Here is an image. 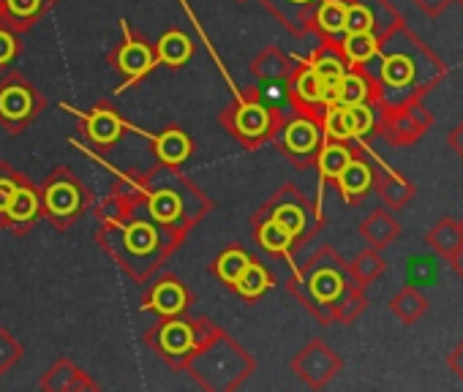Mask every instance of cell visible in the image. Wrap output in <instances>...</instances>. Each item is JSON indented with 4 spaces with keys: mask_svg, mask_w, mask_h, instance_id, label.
Instances as JSON below:
<instances>
[{
    "mask_svg": "<svg viewBox=\"0 0 463 392\" xmlns=\"http://www.w3.org/2000/svg\"><path fill=\"white\" fill-rule=\"evenodd\" d=\"M373 61H379L376 79L382 88L406 96L425 98L447 77V66L420 36L406 28V23H398L379 39Z\"/></svg>",
    "mask_w": 463,
    "mask_h": 392,
    "instance_id": "6da1fadb",
    "label": "cell"
},
{
    "mask_svg": "<svg viewBox=\"0 0 463 392\" xmlns=\"http://www.w3.org/2000/svg\"><path fill=\"white\" fill-rule=\"evenodd\" d=\"M352 286L349 273H346V262L330 248L322 246L300 270V275L289 284L292 294L322 322V324H333V305L338 303V297Z\"/></svg>",
    "mask_w": 463,
    "mask_h": 392,
    "instance_id": "7a4b0ae2",
    "label": "cell"
},
{
    "mask_svg": "<svg viewBox=\"0 0 463 392\" xmlns=\"http://www.w3.org/2000/svg\"><path fill=\"white\" fill-rule=\"evenodd\" d=\"M433 126V112L422 104L420 96H403L398 101L382 98L376 104V134L384 136L392 147L417 145Z\"/></svg>",
    "mask_w": 463,
    "mask_h": 392,
    "instance_id": "3957f363",
    "label": "cell"
},
{
    "mask_svg": "<svg viewBox=\"0 0 463 392\" xmlns=\"http://www.w3.org/2000/svg\"><path fill=\"white\" fill-rule=\"evenodd\" d=\"M88 208H90V191L71 169L58 166L47 177L42 191V216L55 229H69Z\"/></svg>",
    "mask_w": 463,
    "mask_h": 392,
    "instance_id": "277c9868",
    "label": "cell"
},
{
    "mask_svg": "<svg viewBox=\"0 0 463 392\" xmlns=\"http://www.w3.org/2000/svg\"><path fill=\"white\" fill-rule=\"evenodd\" d=\"M221 126H226L238 142H243L246 147H260L262 142L273 139L281 131V115L276 109H270L262 101H241L235 107H229L226 112H221Z\"/></svg>",
    "mask_w": 463,
    "mask_h": 392,
    "instance_id": "5b68a950",
    "label": "cell"
},
{
    "mask_svg": "<svg viewBox=\"0 0 463 392\" xmlns=\"http://www.w3.org/2000/svg\"><path fill=\"white\" fill-rule=\"evenodd\" d=\"M47 107V98L17 71L0 82V126L9 134H23Z\"/></svg>",
    "mask_w": 463,
    "mask_h": 392,
    "instance_id": "8992f818",
    "label": "cell"
},
{
    "mask_svg": "<svg viewBox=\"0 0 463 392\" xmlns=\"http://www.w3.org/2000/svg\"><path fill=\"white\" fill-rule=\"evenodd\" d=\"M292 370L298 373V378L303 384H308L311 389H322L327 387L341 370H344V359L325 343V341H308L295 357H292Z\"/></svg>",
    "mask_w": 463,
    "mask_h": 392,
    "instance_id": "52a82bcc",
    "label": "cell"
},
{
    "mask_svg": "<svg viewBox=\"0 0 463 392\" xmlns=\"http://www.w3.org/2000/svg\"><path fill=\"white\" fill-rule=\"evenodd\" d=\"M281 147H284V153L289 155V161H295L298 166H308L314 158H317V153H319V147H322V126H319V120H314V117H306V115H300V117H295L292 123H287V126H281Z\"/></svg>",
    "mask_w": 463,
    "mask_h": 392,
    "instance_id": "ba28073f",
    "label": "cell"
},
{
    "mask_svg": "<svg viewBox=\"0 0 463 392\" xmlns=\"http://www.w3.org/2000/svg\"><path fill=\"white\" fill-rule=\"evenodd\" d=\"M126 25V23H123ZM126 31V42L112 52V63L128 77L126 79V85L118 90V93H126L134 82H139L145 74H150L156 66H158V58H156V47L153 44H147V42H142L139 36H131V28L126 25L123 28Z\"/></svg>",
    "mask_w": 463,
    "mask_h": 392,
    "instance_id": "9c48e42d",
    "label": "cell"
},
{
    "mask_svg": "<svg viewBox=\"0 0 463 392\" xmlns=\"http://www.w3.org/2000/svg\"><path fill=\"white\" fill-rule=\"evenodd\" d=\"M39 216H42V193L23 174V180L17 182L14 193H12V202L6 208V216L0 227H6L17 235H25V232H31V227L36 224Z\"/></svg>",
    "mask_w": 463,
    "mask_h": 392,
    "instance_id": "30bf717a",
    "label": "cell"
},
{
    "mask_svg": "<svg viewBox=\"0 0 463 392\" xmlns=\"http://www.w3.org/2000/svg\"><path fill=\"white\" fill-rule=\"evenodd\" d=\"M371 172H373V185L371 191H376V196L382 200L384 208L390 210H401L406 208L414 196H417V188L411 180H406L401 172H395L392 166L382 163V161H371Z\"/></svg>",
    "mask_w": 463,
    "mask_h": 392,
    "instance_id": "8fae6325",
    "label": "cell"
},
{
    "mask_svg": "<svg viewBox=\"0 0 463 392\" xmlns=\"http://www.w3.org/2000/svg\"><path fill=\"white\" fill-rule=\"evenodd\" d=\"M384 98V88L376 79V74L365 66H349L346 74L338 82L335 104H379Z\"/></svg>",
    "mask_w": 463,
    "mask_h": 392,
    "instance_id": "7c38bea8",
    "label": "cell"
},
{
    "mask_svg": "<svg viewBox=\"0 0 463 392\" xmlns=\"http://www.w3.org/2000/svg\"><path fill=\"white\" fill-rule=\"evenodd\" d=\"M335 185L341 191V196L349 205H360L365 196L371 193L373 185V172H371V161H365L363 155H352V161L341 169V174L335 177Z\"/></svg>",
    "mask_w": 463,
    "mask_h": 392,
    "instance_id": "4fadbf2b",
    "label": "cell"
},
{
    "mask_svg": "<svg viewBox=\"0 0 463 392\" xmlns=\"http://www.w3.org/2000/svg\"><path fill=\"white\" fill-rule=\"evenodd\" d=\"M85 136H88V142H93L96 147H112L120 136H123V131H126V123L120 120V115L112 109V107H107V104H99L88 117H85Z\"/></svg>",
    "mask_w": 463,
    "mask_h": 392,
    "instance_id": "5bb4252c",
    "label": "cell"
},
{
    "mask_svg": "<svg viewBox=\"0 0 463 392\" xmlns=\"http://www.w3.org/2000/svg\"><path fill=\"white\" fill-rule=\"evenodd\" d=\"M158 354L172 359V365H185V357L191 354L194 346V327L185 322H164L158 327Z\"/></svg>",
    "mask_w": 463,
    "mask_h": 392,
    "instance_id": "9a60e30c",
    "label": "cell"
},
{
    "mask_svg": "<svg viewBox=\"0 0 463 392\" xmlns=\"http://www.w3.org/2000/svg\"><path fill=\"white\" fill-rule=\"evenodd\" d=\"M360 238H363L371 248L384 251V248H390L392 243H398V238H401V224H398V219L392 216L390 208H376V210L368 213V219L360 224Z\"/></svg>",
    "mask_w": 463,
    "mask_h": 392,
    "instance_id": "2e32d148",
    "label": "cell"
},
{
    "mask_svg": "<svg viewBox=\"0 0 463 392\" xmlns=\"http://www.w3.org/2000/svg\"><path fill=\"white\" fill-rule=\"evenodd\" d=\"M425 243L444 259L452 262L460 251H463V221L447 216L439 219L428 232H425Z\"/></svg>",
    "mask_w": 463,
    "mask_h": 392,
    "instance_id": "e0dca14e",
    "label": "cell"
},
{
    "mask_svg": "<svg viewBox=\"0 0 463 392\" xmlns=\"http://www.w3.org/2000/svg\"><path fill=\"white\" fill-rule=\"evenodd\" d=\"M188 305V292L180 281L175 278H164L150 289V297L145 303V308L158 311L161 316H177L180 311H185Z\"/></svg>",
    "mask_w": 463,
    "mask_h": 392,
    "instance_id": "ac0fdd59",
    "label": "cell"
},
{
    "mask_svg": "<svg viewBox=\"0 0 463 392\" xmlns=\"http://www.w3.org/2000/svg\"><path fill=\"white\" fill-rule=\"evenodd\" d=\"M4 6L6 28L14 33H25L52 9V0H4Z\"/></svg>",
    "mask_w": 463,
    "mask_h": 392,
    "instance_id": "d6986e66",
    "label": "cell"
},
{
    "mask_svg": "<svg viewBox=\"0 0 463 392\" xmlns=\"http://www.w3.org/2000/svg\"><path fill=\"white\" fill-rule=\"evenodd\" d=\"M428 308H430V303L417 286H403L390 297V313L406 327H414L428 313Z\"/></svg>",
    "mask_w": 463,
    "mask_h": 392,
    "instance_id": "ffe728a7",
    "label": "cell"
},
{
    "mask_svg": "<svg viewBox=\"0 0 463 392\" xmlns=\"http://www.w3.org/2000/svg\"><path fill=\"white\" fill-rule=\"evenodd\" d=\"M44 389H96L99 384L71 359H58L39 381Z\"/></svg>",
    "mask_w": 463,
    "mask_h": 392,
    "instance_id": "44dd1931",
    "label": "cell"
},
{
    "mask_svg": "<svg viewBox=\"0 0 463 392\" xmlns=\"http://www.w3.org/2000/svg\"><path fill=\"white\" fill-rule=\"evenodd\" d=\"M384 270H387V259L382 257V251H376L371 246L365 251H360L352 262H346L349 281L360 289H368L371 284H376Z\"/></svg>",
    "mask_w": 463,
    "mask_h": 392,
    "instance_id": "7402d4cb",
    "label": "cell"
},
{
    "mask_svg": "<svg viewBox=\"0 0 463 392\" xmlns=\"http://www.w3.org/2000/svg\"><path fill=\"white\" fill-rule=\"evenodd\" d=\"M357 150L349 147V142H335V139H322V147L317 153V166L322 174V182H335L341 169L352 161Z\"/></svg>",
    "mask_w": 463,
    "mask_h": 392,
    "instance_id": "603a6c76",
    "label": "cell"
},
{
    "mask_svg": "<svg viewBox=\"0 0 463 392\" xmlns=\"http://www.w3.org/2000/svg\"><path fill=\"white\" fill-rule=\"evenodd\" d=\"M156 155L166 163V166H180L188 155H191V139L185 131L180 128H166L164 134H158V139L153 142Z\"/></svg>",
    "mask_w": 463,
    "mask_h": 392,
    "instance_id": "cb8c5ba5",
    "label": "cell"
},
{
    "mask_svg": "<svg viewBox=\"0 0 463 392\" xmlns=\"http://www.w3.org/2000/svg\"><path fill=\"white\" fill-rule=\"evenodd\" d=\"M344 17H346V0H322L314 9L311 25L325 39H341L344 36Z\"/></svg>",
    "mask_w": 463,
    "mask_h": 392,
    "instance_id": "d4e9b609",
    "label": "cell"
},
{
    "mask_svg": "<svg viewBox=\"0 0 463 392\" xmlns=\"http://www.w3.org/2000/svg\"><path fill=\"white\" fill-rule=\"evenodd\" d=\"M251 71H254L260 79H265V82L287 79V77L292 74V61H289L276 44H270V47H265V50L251 61Z\"/></svg>",
    "mask_w": 463,
    "mask_h": 392,
    "instance_id": "484cf974",
    "label": "cell"
},
{
    "mask_svg": "<svg viewBox=\"0 0 463 392\" xmlns=\"http://www.w3.org/2000/svg\"><path fill=\"white\" fill-rule=\"evenodd\" d=\"M191 52H194V44H191V39H188L185 33H180V31L164 33L161 42L156 44V58H158V63H164V66H169V69H180L183 63H188Z\"/></svg>",
    "mask_w": 463,
    "mask_h": 392,
    "instance_id": "4316f807",
    "label": "cell"
},
{
    "mask_svg": "<svg viewBox=\"0 0 463 392\" xmlns=\"http://www.w3.org/2000/svg\"><path fill=\"white\" fill-rule=\"evenodd\" d=\"M273 286V275H270V270L262 265V262H257V259H251L249 265H246V270L241 273V278L232 284V289H235L241 297H246V300H257V297H262L268 289Z\"/></svg>",
    "mask_w": 463,
    "mask_h": 392,
    "instance_id": "83f0119b",
    "label": "cell"
},
{
    "mask_svg": "<svg viewBox=\"0 0 463 392\" xmlns=\"http://www.w3.org/2000/svg\"><path fill=\"white\" fill-rule=\"evenodd\" d=\"M379 50V39L373 33H344L341 52L349 66H371Z\"/></svg>",
    "mask_w": 463,
    "mask_h": 392,
    "instance_id": "f1b7e54d",
    "label": "cell"
},
{
    "mask_svg": "<svg viewBox=\"0 0 463 392\" xmlns=\"http://www.w3.org/2000/svg\"><path fill=\"white\" fill-rule=\"evenodd\" d=\"M344 120L349 139H365L376 134V104H349L344 107Z\"/></svg>",
    "mask_w": 463,
    "mask_h": 392,
    "instance_id": "f546056e",
    "label": "cell"
},
{
    "mask_svg": "<svg viewBox=\"0 0 463 392\" xmlns=\"http://www.w3.org/2000/svg\"><path fill=\"white\" fill-rule=\"evenodd\" d=\"M257 240H260V246H262L265 251H270V254H289V251L298 246V240H295L281 224H276L273 219L257 221Z\"/></svg>",
    "mask_w": 463,
    "mask_h": 392,
    "instance_id": "4dcf8cb0",
    "label": "cell"
},
{
    "mask_svg": "<svg viewBox=\"0 0 463 392\" xmlns=\"http://www.w3.org/2000/svg\"><path fill=\"white\" fill-rule=\"evenodd\" d=\"M365 308H368L365 289H360V286L352 284V286L338 297V303L333 305V322H338V324H352V322H357V319L365 313Z\"/></svg>",
    "mask_w": 463,
    "mask_h": 392,
    "instance_id": "1f68e13d",
    "label": "cell"
},
{
    "mask_svg": "<svg viewBox=\"0 0 463 392\" xmlns=\"http://www.w3.org/2000/svg\"><path fill=\"white\" fill-rule=\"evenodd\" d=\"M251 262V257L243 251V248H226L218 259H215V275L223 281V284H235L241 278V273L246 270V265Z\"/></svg>",
    "mask_w": 463,
    "mask_h": 392,
    "instance_id": "d6a6232c",
    "label": "cell"
},
{
    "mask_svg": "<svg viewBox=\"0 0 463 392\" xmlns=\"http://www.w3.org/2000/svg\"><path fill=\"white\" fill-rule=\"evenodd\" d=\"M123 243H126V248H128L134 257H145V254H150V251L158 246V235H156V229H153L150 224L137 221V224H131V227L126 229Z\"/></svg>",
    "mask_w": 463,
    "mask_h": 392,
    "instance_id": "836d02e7",
    "label": "cell"
},
{
    "mask_svg": "<svg viewBox=\"0 0 463 392\" xmlns=\"http://www.w3.org/2000/svg\"><path fill=\"white\" fill-rule=\"evenodd\" d=\"M147 205H150L153 219H156V221H161V224H175V221H177V216H180V210H183L180 196H177V193H172V191H158L156 196H150Z\"/></svg>",
    "mask_w": 463,
    "mask_h": 392,
    "instance_id": "e575fe53",
    "label": "cell"
},
{
    "mask_svg": "<svg viewBox=\"0 0 463 392\" xmlns=\"http://www.w3.org/2000/svg\"><path fill=\"white\" fill-rule=\"evenodd\" d=\"M23 354H25L23 343H20L9 330L0 327V376H4L6 370H12Z\"/></svg>",
    "mask_w": 463,
    "mask_h": 392,
    "instance_id": "d590c367",
    "label": "cell"
},
{
    "mask_svg": "<svg viewBox=\"0 0 463 392\" xmlns=\"http://www.w3.org/2000/svg\"><path fill=\"white\" fill-rule=\"evenodd\" d=\"M23 180L20 172H14L9 163L0 166V224H4V216H6V208L12 202V193L17 188V182Z\"/></svg>",
    "mask_w": 463,
    "mask_h": 392,
    "instance_id": "8d00e7d4",
    "label": "cell"
},
{
    "mask_svg": "<svg viewBox=\"0 0 463 392\" xmlns=\"http://www.w3.org/2000/svg\"><path fill=\"white\" fill-rule=\"evenodd\" d=\"M20 52V42L17 33L9 31L6 25H0V66H9Z\"/></svg>",
    "mask_w": 463,
    "mask_h": 392,
    "instance_id": "74e56055",
    "label": "cell"
},
{
    "mask_svg": "<svg viewBox=\"0 0 463 392\" xmlns=\"http://www.w3.org/2000/svg\"><path fill=\"white\" fill-rule=\"evenodd\" d=\"M411 4L417 6L420 14H425L428 20H439L444 14V9L452 4V0H411Z\"/></svg>",
    "mask_w": 463,
    "mask_h": 392,
    "instance_id": "f35d334b",
    "label": "cell"
},
{
    "mask_svg": "<svg viewBox=\"0 0 463 392\" xmlns=\"http://www.w3.org/2000/svg\"><path fill=\"white\" fill-rule=\"evenodd\" d=\"M444 362H447L449 373H452L458 381H463V338L449 349V354L444 357Z\"/></svg>",
    "mask_w": 463,
    "mask_h": 392,
    "instance_id": "ab89813d",
    "label": "cell"
},
{
    "mask_svg": "<svg viewBox=\"0 0 463 392\" xmlns=\"http://www.w3.org/2000/svg\"><path fill=\"white\" fill-rule=\"evenodd\" d=\"M447 147L463 161V120H460L455 128H449V134H447Z\"/></svg>",
    "mask_w": 463,
    "mask_h": 392,
    "instance_id": "60d3db41",
    "label": "cell"
},
{
    "mask_svg": "<svg viewBox=\"0 0 463 392\" xmlns=\"http://www.w3.org/2000/svg\"><path fill=\"white\" fill-rule=\"evenodd\" d=\"M449 267H452V270L458 273V278L463 281V251H460V254H458V257H455V259L449 262Z\"/></svg>",
    "mask_w": 463,
    "mask_h": 392,
    "instance_id": "b9f144b4",
    "label": "cell"
},
{
    "mask_svg": "<svg viewBox=\"0 0 463 392\" xmlns=\"http://www.w3.org/2000/svg\"><path fill=\"white\" fill-rule=\"evenodd\" d=\"M0 25H6V6H4V0H0Z\"/></svg>",
    "mask_w": 463,
    "mask_h": 392,
    "instance_id": "7bdbcfd3",
    "label": "cell"
},
{
    "mask_svg": "<svg viewBox=\"0 0 463 392\" xmlns=\"http://www.w3.org/2000/svg\"><path fill=\"white\" fill-rule=\"evenodd\" d=\"M452 4H458V6H463V0H452Z\"/></svg>",
    "mask_w": 463,
    "mask_h": 392,
    "instance_id": "ee69618b",
    "label": "cell"
},
{
    "mask_svg": "<svg viewBox=\"0 0 463 392\" xmlns=\"http://www.w3.org/2000/svg\"><path fill=\"white\" fill-rule=\"evenodd\" d=\"M241 4H243V0H241Z\"/></svg>",
    "mask_w": 463,
    "mask_h": 392,
    "instance_id": "f6af8a7d",
    "label": "cell"
}]
</instances>
